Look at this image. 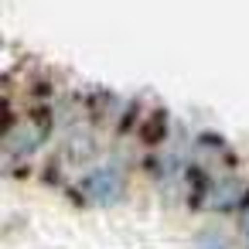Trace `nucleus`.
<instances>
[{"label":"nucleus","mask_w":249,"mask_h":249,"mask_svg":"<svg viewBox=\"0 0 249 249\" xmlns=\"http://www.w3.org/2000/svg\"><path fill=\"white\" fill-rule=\"evenodd\" d=\"M48 133H52V116H48V109H35V113H28L21 123H11V126H7L4 150H7V157H28V154H35V150L48 140Z\"/></svg>","instance_id":"1"},{"label":"nucleus","mask_w":249,"mask_h":249,"mask_svg":"<svg viewBox=\"0 0 249 249\" xmlns=\"http://www.w3.org/2000/svg\"><path fill=\"white\" fill-rule=\"evenodd\" d=\"M79 191L89 201H113V198H120L123 195V167L120 164H103V167L89 171L82 178Z\"/></svg>","instance_id":"2"},{"label":"nucleus","mask_w":249,"mask_h":249,"mask_svg":"<svg viewBox=\"0 0 249 249\" xmlns=\"http://www.w3.org/2000/svg\"><path fill=\"white\" fill-rule=\"evenodd\" d=\"M239 212H242V229H246V235H249V195L242 198V205H239Z\"/></svg>","instance_id":"3"},{"label":"nucleus","mask_w":249,"mask_h":249,"mask_svg":"<svg viewBox=\"0 0 249 249\" xmlns=\"http://www.w3.org/2000/svg\"><path fill=\"white\" fill-rule=\"evenodd\" d=\"M205 249H225V246H222V242L215 239V242H205Z\"/></svg>","instance_id":"4"}]
</instances>
